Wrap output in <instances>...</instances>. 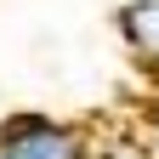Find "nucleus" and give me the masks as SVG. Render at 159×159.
Listing matches in <instances>:
<instances>
[{"label": "nucleus", "instance_id": "nucleus-1", "mask_svg": "<svg viewBox=\"0 0 159 159\" xmlns=\"http://www.w3.org/2000/svg\"><path fill=\"white\" fill-rule=\"evenodd\" d=\"M0 148L11 159H91V136L46 108H17L0 119Z\"/></svg>", "mask_w": 159, "mask_h": 159}, {"label": "nucleus", "instance_id": "nucleus-2", "mask_svg": "<svg viewBox=\"0 0 159 159\" xmlns=\"http://www.w3.org/2000/svg\"><path fill=\"white\" fill-rule=\"evenodd\" d=\"M114 34L142 68L159 74V0H119L114 11Z\"/></svg>", "mask_w": 159, "mask_h": 159}, {"label": "nucleus", "instance_id": "nucleus-3", "mask_svg": "<svg viewBox=\"0 0 159 159\" xmlns=\"http://www.w3.org/2000/svg\"><path fill=\"white\" fill-rule=\"evenodd\" d=\"M91 159H153V148H97Z\"/></svg>", "mask_w": 159, "mask_h": 159}, {"label": "nucleus", "instance_id": "nucleus-4", "mask_svg": "<svg viewBox=\"0 0 159 159\" xmlns=\"http://www.w3.org/2000/svg\"><path fill=\"white\" fill-rule=\"evenodd\" d=\"M148 125H153V136H159V91H153V102H148Z\"/></svg>", "mask_w": 159, "mask_h": 159}, {"label": "nucleus", "instance_id": "nucleus-5", "mask_svg": "<svg viewBox=\"0 0 159 159\" xmlns=\"http://www.w3.org/2000/svg\"><path fill=\"white\" fill-rule=\"evenodd\" d=\"M148 148H153V159H159V136H153V142H148Z\"/></svg>", "mask_w": 159, "mask_h": 159}, {"label": "nucleus", "instance_id": "nucleus-6", "mask_svg": "<svg viewBox=\"0 0 159 159\" xmlns=\"http://www.w3.org/2000/svg\"><path fill=\"white\" fill-rule=\"evenodd\" d=\"M0 159H11V153H6V148H0Z\"/></svg>", "mask_w": 159, "mask_h": 159}]
</instances>
